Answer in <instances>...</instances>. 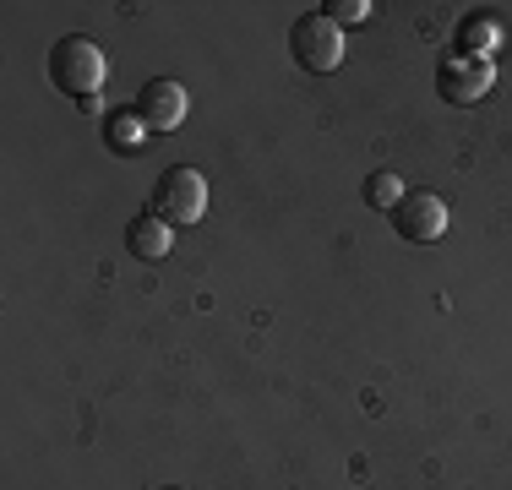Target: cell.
Wrapping results in <instances>:
<instances>
[{
  "mask_svg": "<svg viewBox=\"0 0 512 490\" xmlns=\"http://www.w3.org/2000/svg\"><path fill=\"white\" fill-rule=\"evenodd\" d=\"M104 71H109L104 49L93 39H82V33H66V39L50 49V82L66 98H93L104 88Z\"/></svg>",
  "mask_w": 512,
  "mask_h": 490,
  "instance_id": "obj_1",
  "label": "cell"
},
{
  "mask_svg": "<svg viewBox=\"0 0 512 490\" xmlns=\"http://www.w3.org/2000/svg\"><path fill=\"white\" fill-rule=\"evenodd\" d=\"M153 213L164 218L169 229H186L197 224V218L207 213V180L197 175V169H164V180L153 186Z\"/></svg>",
  "mask_w": 512,
  "mask_h": 490,
  "instance_id": "obj_2",
  "label": "cell"
},
{
  "mask_svg": "<svg viewBox=\"0 0 512 490\" xmlns=\"http://www.w3.org/2000/svg\"><path fill=\"white\" fill-rule=\"evenodd\" d=\"M289 49H295V60L306 71H338L344 66V33L327 17H300L295 28H289Z\"/></svg>",
  "mask_w": 512,
  "mask_h": 490,
  "instance_id": "obj_3",
  "label": "cell"
},
{
  "mask_svg": "<svg viewBox=\"0 0 512 490\" xmlns=\"http://www.w3.org/2000/svg\"><path fill=\"white\" fill-rule=\"evenodd\" d=\"M393 229L409 245H431L447 235V202L431 191H404V202L393 207Z\"/></svg>",
  "mask_w": 512,
  "mask_h": 490,
  "instance_id": "obj_4",
  "label": "cell"
},
{
  "mask_svg": "<svg viewBox=\"0 0 512 490\" xmlns=\"http://www.w3.org/2000/svg\"><path fill=\"white\" fill-rule=\"evenodd\" d=\"M491 60H463V55H447L442 66H436V93L447 98V104H480L485 93H491Z\"/></svg>",
  "mask_w": 512,
  "mask_h": 490,
  "instance_id": "obj_5",
  "label": "cell"
},
{
  "mask_svg": "<svg viewBox=\"0 0 512 490\" xmlns=\"http://www.w3.org/2000/svg\"><path fill=\"white\" fill-rule=\"evenodd\" d=\"M137 120H142L148 131H175L180 120H186V88H180V82H169V77L142 82V93H137Z\"/></svg>",
  "mask_w": 512,
  "mask_h": 490,
  "instance_id": "obj_6",
  "label": "cell"
},
{
  "mask_svg": "<svg viewBox=\"0 0 512 490\" xmlns=\"http://www.w3.org/2000/svg\"><path fill=\"white\" fill-rule=\"evenodd\" d=\"M169 245H175V229H169L158 213L131 218V229H126V251L137 256V262H164Z\"/></svg>",
  "mask_w": 512,
  "mask_h": 490,
  "instance_id": "obj_7",
  "label": "cell"
},
{
  "mask_svg": "<svg viewBox=\"0 0 512 490\" xmlns=\"http://www.w3.org/2000/svg\"><path fill=\"white\" fill-rule=\"evenodd\" d=\"M491 49H496V22H491V17L458 22V55H463V60H485Z\"/></svg>",
  "mask_w": 512,
  "mask_h": 490,
  "instance_id": "obj_8",
  "label": "cell"
},
{
  "mask_svg": "<svg viewBox=\"0 0 512 490\" xmlns=\"http://www.w3.org/2000/svg\"><path fill=\"white\" fill-rule=\"evenodd\" d=\"M365 202H371L376 213H393V207L404 202V180H398V175H387V169H376V175L365 180Z\"/></svg>",
  "mask_w": 512,
  "mask_h": 490,
  "instance_id": "obj_9",
  "label": "cell"
},
{
  "mask_svg": "<svg viewBox=\"0 0 512 490\" xmlns=\"http://www.w3.org/2000/svg\"><path fill=\"white\" fill-rule=\"evenodd\" d=\"M142 131H148V126H142L137 115H109V120H104V137H109V147H115V153H137V147H142Z\"/></svg>",
  "mask_w": 512,
  "mask_h": 490,
  "instance_id": "obj_10",
  "label": "cell"
},
{
  "mask_svg": "<svg viewBox=\"0 0 512 490\" xmlns=\"http://www.w3.org/2000/svg\"><path fill=\"white\" fill-rule=\"evenodd\" d=\"M371 17V6L365 0H327V22H338V28H355V22Z\"/></svg>",
  "mask_w": 512,
  "mask_h": 490,
  "instance_id": "obj_11",
  "label": "cell"
},
{
  "mask_svg": "<svg viewBox=\"0 0 512 490\" xmlns=\"http://www.w3.org/2000/svg\"><path fill=\"white\" fill-rule=\"evenodd\" d=\"M164 490H169V485H164Z\"/></svg>",
  "mask_w": 512,
  "mask_h": 490,
  "instance_id": "obj_12",
  "label": "cell"
}]
</instances>
